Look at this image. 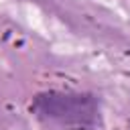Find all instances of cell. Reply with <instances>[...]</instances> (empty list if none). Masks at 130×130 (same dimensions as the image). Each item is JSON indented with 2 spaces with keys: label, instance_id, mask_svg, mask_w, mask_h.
<instances>
[{
  "label": "cell",
  "instance_id": "1",
  "mask_svg": "<svg viewBox=\"0 0 130 130\" xmlns=\"http://www.w3.org/2000/svg\"><path fill=\"white\" fill-rule=\"evenodd\" d=\"M32 112L63 124L91 126L100 118V104L89 93H39L32 102Z\"/></svg>",
  "mask_w": 130,
  "mask_h": 130
}]
</instances>
